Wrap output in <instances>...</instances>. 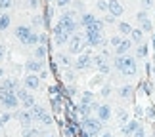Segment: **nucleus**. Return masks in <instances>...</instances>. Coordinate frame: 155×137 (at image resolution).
Here are the masks:
<instances>
[{"label":"nucleus","instance_id":"obj_1","mask_svg":"<svg viewBox=\"0 0 155 137\" xmlns=\"http://www.w3.org/2000/svg\"><path fill=\"white\" fill-rule=\"evenodd\" d=\"M79 29V23L75 19V14L73 11H65V14L58 19V23L54 25V42L58 46H63L69 42V38L73 36Z\"/></svg>","mask_w":155,"mask_h":137},{"label":"nucleus","instance_id":"obj_2","mask_svg":"<svg viewBox=\"0 0 155 137\" xmlns=\"http://www.w3.org/2000/svg\"><path fill=\"white\" fill-rule=\"evenodd\" d=\"M113 65H115V69L124 76H134L138 73V63H136V59L132 55H117Z\"/></svg>","mask_w":155,"mask_h":137},{"label":"nucleus","instance_id":"obj_3","mask_svg":"<svg viewBox=\"0 0 155 137\" xmlns=\"http://www.w3.org/2000/svg\"><path fill=\"white\" fill-rule=\"evenodd\" d=\"M15 38L25 46H37L40 44V33H37L35 29H31L29 25H19L15 27Z\"/></svg>","mask_w":155,"mask_h":137},{"label":"nucleus","instance_id":"obj_4","mask_svg":"<svg viewBox=\"0 0 155 137\" xmlns=\"http://www.w3.org/2000/svg\"><path fill=\"white\" fill-rule=\"evenodd\" d=\"M29 112H31V116H33L35 122H42L44 126H52V124H54L52 114L46 112V109H42L40 105H33L31 109H29Z\"/></svg>","mask_w":155,"mask_h":137},{"label":"nucleus","instance_id":"obj_5","mask_svg":"<svg viewBox=\"0 0 155 137\" xmlns=\"http://www.w3.org/2000/svg\"><path fill=\"white\" fill-rule=\"evenodd\" d=\"M81 25L84 27V31H102L104 33V21L98 19L92 14H82L81 15Z\"/></svg>","mask_w":155,"mask_h":137},{"label":"nucleus","instance_id":"obj_6","mask_svg":"<svg viewBox=\"0 0 155 137\" xmlns=\"http://www.w3.org/2000/svg\"><path fill=\"white\" fill-rule=\"evenodd\" d=\"M82 132H84L88 137H96L100 135V132H102V120H98V118H92L88 116L82 120Z\"/></svg>","mask_w":155,"mask_h":137},{"label":"nucleus","instance_id":"obj_7","mask_svg":"<svg viewBox=\"0 0 155 137\" xmlns=\"http://www.w3.org/2000/svg\"><path fill=\"white\" fill-rule=\"evenodd\" d=\"M88 44H86V38L82 36V34H73V36L69 38V42H67V48H69V53H75V55H81L82 50H84Z\"/></svg>","mask_w":155,"mask_h":137},{"label":"nucleus","instance_id":"obj_8","mask_svg":"<svg viewBox=\"0 0 155 137\" xmlns=\"http://www.w3.org/2000/svg\"><path fill=\"white\" fill-rule=\"evenodd\" d=\"M0 105L6 107V109H17V107H19V99H17L15 92L2 90V88H0Z\"/></svg>","mask_w":155,"mask_h":137},{"label":"nucleus","instance_id":"obj_9","mask_svg":"<svg viewBox=\"0 0 155 137\" xmlns=\"http://www.w3.org/2000/svg\"><path fill=\"white\" fill-rule=\"evenodd\" d=\"M15 95H17V99H19V103H21L23 109H31L33 105H37V103H35L33 93H29L27 90H23V88H17V90H15Z\"/></svg>","mask_w":155,"mask_h":137},{"label":"nucleus","instance_id":"obj_10","mask_svg":"<svg viewBox=\"0 0 155 137\" xmlns=\"http://www.w3.org/2000/svg\"><path fill=\"white\" fill-rule=\"evenodd\" d=\"M84 38H86V44L88 46L98 48L100 44L104 42V33L102 31H86L84 33Z\"/></svg>","mask_w":155,"mask_h":137},{"label":"nucleus","instance_id":"obj_11","mask_svg":"<svg viewBox=\"0 0 155 137\" xmlns=\"http://www.w3.org/2000/svg\"><path fill=\"white\" fill-rule=\"evenodd\" d=\"M14 116L17 118V122L23 126V129H25V128H31L33 124H35V120H33V116H31V112H29V109H25V111H17Z\"/></svg>","mask_w":155,"mask_h":137},{"label":"nucleus","instance_id":"obj_12","mask_svg":"<svg viewBox=\"0 0 155 137\" xmlns=\"http://www.w3.org/2000/svg\"><path fill=\"white\" fill-rule=\"evenodd\" d=\"M92 67V57L88 55V53H81L79 59L75 61V69L77 70H86V69H90Z\"/></svg>","mask_w":155,"mask_h":137},{"label":"nucleus","instance_id":"obj_13","mask_svg":"<svg viewBox=\"0 0 155 137\" xmlns=\"http://www.w3.org/2000/svg\"><path fill=\"white\" fill-rule=\"evenodd\" d=\"M136 19H138L142 31H144V33H151V21H150V17H147V11H144V10L138 11Z\"/></svg>","mask_w":155,"mask_h":137},{"label":"nucleus","instance_id":"obj_14","mask_svg":"<svg viewBox=\"0 0 155 137\" xmlns=\"http://www.w3.org/2000/svg\"><path fill=\"white\" fill-rule=\"evenodd\" d=\"M107 11H109L113 17H121L124 8H123V4L119 2V0H107Z\"/></svg>","mask_w":155,"mask_h":137},{"label":"nucleus","instance_id":"obj_15","mask_svg":"<svg viewBox=\"0 0 155 137\" xmlns=\"http://www.w3.org/2000/svg\"><path fill=\"white\" fill-rule=\"evenodd\" d=\"M25 69L31 74H40V70H44V63L40 59H31V61L25 63Z\"/></svg>","mask_w":155,"mask_h":137},{"label":"nucleus","instance_id":"obj_16","mask_svg":"<svg viewBox=\"0 0 155 137\" xmlns=\"http://www.w3.org/2000/svg\"><path fill=\"white\" fill-rule=\"evenodd\" d=\"M23 82H25V88H27V90H38V86H40V76L29 73L25 78H23Z\"/></svg>","mask_w":155,"mask_h":137},{"label":"nucleus","instance_id":"obj_17","mask_svg":"<svg viewBox=\"0 0 155 137\" xmlns=\"http://www.w3.org/2000/svg\"><path fill=\"white\" fill-rule=\"evenodd\" d=\"M92 65L100 70V73H104V74L109 73V65H107V61H105V57H104V55H96V57H92Z\"/></svg>","mask_w":155,"mask_h":137},{"label":"nucleus","instance_id":"obj_18","mask_svg":"<svg viewBox=\"0 0 155 137\" xmlns=\"http://www.w3.org/2000/svg\"><path fill=\"white\" fill-rule=\"evenodd\" d=\"M130 48H132V40H130V38H123L121 44L115 48V55H128Z\"/></svg>","mask_w":155,"mask_h":137},{"label":"nucleus","instance_id":"obj_19","mask_svg":"<svg viewBox=\"0 0 155 137\" xmlns=\"http://www.w3.org/2000/svg\"><path fill=\"white\" fill-rule=\"evenodd\" d=\"M96 112H98V120H102V122H107L111 118V107L109 105H100L98 109H96Z\"/></svg>","mask_w":155,"mask_h":137},{"label":"nucleus","instance_id":"obj_20","mask_svg":"<svg viewBox=\"0 0 155 137\" xmlns=\"http://www.w3.org/2000/svg\"><path fill=\"white\" fill-rule=\"evenodd\" d=\"M138 128H140L138 122H136V120H130V122H127V124L123 126V133H124V135H132Z\"/></svg>","mask_w":155,"mask_h":137},{"label":"nucleus","instance_id":"obj_21","mask_svg":"<svg viewBox=\"0 0 155 137\" xmlns=\"http://www.w3.org/2000/svg\"><path fill=\"white\" fill-rule=\"evenodd\" d=\"M0 88H2V90L15 92L19 86H17V80H14V78H6V80H2V84H0Z\"/></svg>","mask_w":155,"mask_h":137},{"label":"nucleus","instance_id":"obj_22","mask_svg":"<svg viewBox=\"0 0 155 137\" xmlns=\"http://www.w3.org/2000/svg\"><path fill=\"white\" fill-rule=\"evenodd\" d=\"M130 40H132L134 44H142V40H144V31H142V29H132Z\"/></svg>","mask_w":155,"mask_h":137},{"label":"nucleus","instance_id":"obj_23","mask_svg":"<svg viewBox=\"0 0 155 137\" xmlns=\"http://www.w3.org/2000/svg\"><path fill=\"white\" fill-rule=\"evenodd\" d=\"M42 135L44 137V133H42V129H38V128H25L23 129V137H40Z\"/></svg>","mask_w":155,"mask_h":137},{"label":"nucleus","instance_id":"obj_24","mask_svg":"<svg viewBox=\"0 0 155 137\" xmlns=\"http://www.w3.org/2000/svg\"><path fill=\"white\" fill-rule=\"evenodd\" d=\"M90 111H94V109H92V105L79 103V107H77V112H79L82 118H88V116H90Z\"/></svg>","mask_w":155,"mask_h":137},{"label":"nucleus","instance_id":"obj_25","mask_svg":"<svg viewBox=\"0 0 155 137\" xmlns=\"http://www.w3.org/2000/svg\"><path fill=\"white\" fill-rule=\"evenodd\" d=\"M10 21H12V17L8 15V11H2L0 14V31H6L10 27Z\"/></svg>","mask_w":155,"mask_h":137},{"label":"nucleus","instance_id":"obj_26","mask_svg":"<svg viewBox=\"0 0 155 137\" xmlns=\"http://www.w3.org/2000/svg\"><path fill=\"white\" fill-rule=\"evenodd\" d=\"M46 53H48V50H46V46H37L35 48V59H40V61H44V57H46Z\"/></svg>","mask_w":155,"mask_h":137},{"label":"nucleus","instance_id":"obj_27","mask_svg":"<svg viewBox=\"0 0 155 137\" xmlns=\"http://www.w3.org/2000/svg\"><path fill=\"white\" fill-rule=\"evenodd\" d=\"M119 33H121V34H127V36H130V33H132V27H130L128 23L121 21V23H119Z\"/></svg>","mask_w":155,"mask_h":137},{"label":"nucleus","instance_id":"obj_28","mask_svg":"<svg viewBox=\"0 0 155 137\" xmlns=\"http://www.w3.org/2000/svg\"><path fill=\"white\" fill-rule=\"evenodd\" d=\"M81 103L92 105V103H94V93H92V92H84V93H82V97H81Z\"/></svg>","mask_w":155,"mask_h":137},{"label":"nucleus","instance_id":"obj_29","mask_svg":"<svg viewBox=\"0 0 155 137\" xmlns=\"http://www.w3.org/2000/svg\"><path fill=\"white\" fill-rule=\"evenodd\" d=\"M119 95H121L123 99H128L130 95H132V86H123L121 90H119Z\"/></svg>","mask_w":155,"mask_h":137},{"label":"nucleus","instance_id":"obj_30","mask_svg":"<svg viewBox=\"0 0 155 137\" xmlns=\"http://www.w3.org/2000/svg\"><path fill=\"white\" fill-rule=\"evenodd\" d=\"M42 17L40 15H33V19H31V29L35 27V29H38V27H42Z\"/></svg>","mask_w":155,"mask_h":137},{"label":"nucleus","instance_id":"obj_31","mask_svg":"<svg viewBox=\"0 0 155 137\" xmlns=\"http://www.w3.org/2000/svg\"><path fill=\"white\" fill-rule=\"evenodd\" d=\"M136 55H138V57H146L147 55V46L146 44H138V48H136Z\"/></svg>","mask_w":155,"mask_h":137},{"label":"nucleus","instance_id":"obj_32","mask_svg":"<svg viewBox=\"0 0 155 137\" xmlns=\"http://www.w3.org/2000/svg\"><path fill=\"white\" fill-rule=\"evenodd\" d=\"M52 101V111H61V101H59V95L58 97H50Z\"/></svg>","mask_w":155,"mask_h":137},{"label":"nucleus","instance_id":"obj_33","mask_svg":"<svg viewBox=\"0 0 155 137\" xmlns=\"http://www.w3.org/2000/svg\"><path fill=\"white\" fill-rule=\"evenodd\" d=\"M12 4H14L12 0H0V10H2V11H6L8 8H12Z\"/></svg>","mask_w":155,"mask_h":137},{"label":"nucleus","instance_id":"obj_34","mask_svg":"<svg viewBox=\"0 0 155 137\" xmlns=\"http://www.w3.org/2000/svg\"><path fill=\"white\" fill-rule=\"evenodd\" d=\"M153 6V0H142V8H144V11H147Z\"/></svg>","mask_w":155,"mask_h":137},{"label":"nucleus","instance_id":"obj_35","mask_svg":"<svg viewBox=\"0 0 155 137\" xmlns=\"http://www.w3.org/2000/svg\"><path fill=\"white\" fill-rule=\"evenodd\" d=\"M121 40H123V36H113L109 42H111V46H113V48H117L119 44H121Z\"/></svg>","mask_w":155,"mask_h":137},{"label":"nucleus","instance_id":"obj_36","mask_svg":"<svg viewBox=\"0 0 155 137\" xmlns=\"http://www.w3.org/2000/svg\"><path fill=\"white\" fill-rule=\"evenodd\" d=\"M132 135H134V137H146V132H144V128H142V126H140V128H138V129H136V132H134Z\"/></svg>","mask_w":155,"mask_h":137},{"label":"nucleus","instance_id":"obj_37","mask_svg":"<svg viewBox=\"0 0 155 137\" xmlns=\"http://www.w3.org/2000/svg\"><path fill=\"white\" fill-rule=\"evenodd\" d=\"M56 2H58L59 8H65V6H69L71 2H73V0H56Z\"/></svg>","mask_w":155,"mask_h":137},{"label":"nucleus","instance_id":"obj_38","mask_svg":"<svg viewBox=\"0 0 155 137\" xmlns=\"http://www.w3.org/2000/svg\"><path fill=\"white\" fill-rule=\"evenodd\" d=\"M119 118H121V122H123V124H127V120H128V114H127L124 111H121V112H119Z\"/></svg>","mask_w":155,"mask_h":137},{"label":"nucleus","instance_id":"obj_39","mask_svg":"<svg viewBox=\"0 0 155 137\" xmlns=\"http://www.w3.org/2000/svg\"><path fill=\"white\" fill-rule=\"evenodd\" d=\"M59 61H61L63 65H67V67H69V65H71V61H69V57H67V55H63V53H61V55H59Z\"/></svg>","mask_w":155,"mask_h":137},{"label":"nucleus","instance_id":"obj_40","mask_svg":"<svg viewBox=\"0 0 155 137\" xmlns=\"http://www.w3.org/2000/svg\"><path fill=\"white\" fill-rule=\"evenodd\" d=\"M96 6H98L100 10H104V11H105V10H107V0H100V2H98Z\"/></svg>","mask_w":155,"mask_h":137},{"label":"nucleus","instance_id":"obj_41","mask_svg":"<svg viewBox=\"0 0 155 137\" xmlns=\"http://www.w3.org/2000/svg\"><path fill=\"white\" fill-rule=\"evenodd\" d=\"M0 118H2V122L6 124V122H8L10 118H12V114H10V112H2V114H0Z\"/></svg>","mask_w":155,"mask_h":137},{"label":"nucleus","instance_id":"obj_42","mask_svg":"<svg viewBox=\"0 0 155 137\" xmlns=\"http://www.w3.org/2000/svg\"><path fill=\"white\" fill-rule=\"evenodd\" d=\"M65 135H67V137H73V126H67V128H65Z\"/></svg>","mask_w":155,"mask_h":137},{"label":"nucleus","instance_id":"obj_43","mask_svg":"<svg viewBox=\"0 0 155 137\" xmlns=\"http://www.w3.org/2000/svg\"><path fill=\"white\" fill-rule=\"evenodd\" d=\"M4 57H6V48H4L2 44H0V61H2Z\"/></svg>","mask_w":155,"mask_h":137},{"label":"nucleus","instance_id":"obj_44","mask_svg":"<svg viewBox=\"0 0 155 137\" xmlns=\"http://www.w3.org/2000/svg\"><path fill=\"white\" fill-rule=\"evenodd\" d=\"M109 92H111L109 86H104V88H102V95H109Z\"/></svg>","mask_w":155,"mask_h":137},{"label":"nucleus","instance_id":"obj_45","mask_svg":"<svg viewBox=\"0 0 155 137\" xmlns=\"http://www.w3.org/2000/svg\"><path fill=\"white\" fill-rule=\"evenodd\" d=\"M29 6H31V8H37V6H38V0H29Z\"/></svg>","mask_w":155,"mask_h":137},{"label":"nucleus","instance_id":"obj_46","mask_svg":"<svg viewBox=\"0 0 155 137\" xmlns=\"http://www.w3.org/2000/svg\"><path fill=\"white\" fill-rule=\"evenodd\" d=\"M38 76H40V78H46V76H48V73H46V70H40Z\"/></svg>","mask_w":155,"mask_h":137},{"label":"nucleus","instance_id":"obj_47","mask_svg":"<svg viewBox=\"0 0 155 137\" xmlns=\"http://www.w3.org/2000/svg\"><path fill=\"white\" fill-rule=\"evenodd\" d=\"M100 137H113V135H111V133H102Z\"/></svg>","mask_w":155,"mask_h":137},{"label":"nucleus","instance_id":"obj_48","mask_svg":"<svg viewBox=\"0 0 155 137\" xmlns=\"http://www.w3.org/2000/svg\"><path fill=\"white\" fill-rule=\"evenodd\" d=\"M2 126H4V122H2V118H0V129H2Z\"/></svg>","mask_w":155,"mask_h":137},{"label":"nucleus","instance_id":"obj_49","mask_svg":"<svg viewBox=\"0 0 155 137\" xmlns=\"http://www.w3.org/2000/svg\"><path fill=\"white\" fill-rule=\"evenodd\" d=\"M2 76H4V70H2V69H0V78H2Z\"/></svg>","mask_w":155,"mask_h":137},{"label":"nucleus","instance_id":"obj_50","mask_svg":"<svg viewBox=\"0 0 155 137\" xmlns=\"http://www.w3.org/2000/svg\"><path fill=\"white\" fill-rule=\"evenodd\" d=\"M153 76H155V67H153Z\"/></svg>","mask_w":155,"mask_h":137},{"label":"nucleus","instance_id":"obj_51","mask_svg":"<svg viewBox=\"0 0 155 137\" xmlns=\"http://www.w3.org/2000/svg\"><path fill=\"white\" fill-rule=\"evenodd\" d=\"M44 137H52V135H44Z\"/></svg>","mask_w":155,"mask_h":137}]
</instances>
